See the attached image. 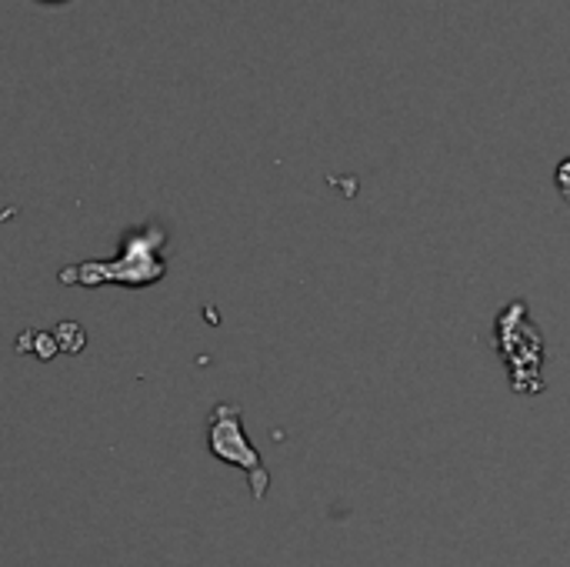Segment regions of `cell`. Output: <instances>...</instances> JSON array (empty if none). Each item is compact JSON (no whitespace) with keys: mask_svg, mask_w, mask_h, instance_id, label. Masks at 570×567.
I'll return each mask as SVG.
<instances>
[{"mask_svg":"<svg viewBox=\"0 0 570 567\" xmlns=\"http://www.w3.org/2000/svg\"><path fill=\"white\" fill-rule=\"evenodd\" d=\"M167 227L160 221L137 224L124 231L120 237V254L114 261H83V264H67L60 267L57 281L67 287H100V284H117V287H150L167 277Z\"/></svg>","mask_w":570,"mask_h":567,"instance_id":"1","label":"cell"},{"mask_svg":"<svg viewBox=\"0 0 570 567\" xmlns=\"http://www.w3.org/2000/svg\"><path fill=\"white\" fill-rule=\"evenodd\" d=\"M494 341H498V351L508 364L511 391L514 394H541L544 391L541 368H544L548 354H544L541 331L528 317V301H514L498 314Z\"/></svg>","mask_w":570,"mask_h":567,"instance_id":"2","label":"cell"},{"mask_svg":"<svg viewBox=\"0 0 570 567\" xmlns=\"http://www.w3.org/2000/svg\"><path fill=\"white\" fill-rule=\"evenodd\" d=\"M207 448L217 461L234 465L247 475L254 501L267 498L271 488V471L264 468V458L244 434V408L240 404H217L207 418Z\"/></svg>","mask_w":570,"mask_h":567,"instance_id":"3","label":"cell"},{"mask_svg":"<svg viewBox=\"0 0 570 567\" xmlns=\"http://www.w3.org/2000/svg\"><path fill=\"white\" fill-rule=\"evenodd\" d=\"M554 180H558V190H561L564 204H570V157H564V160L558 164V174H554Z\"/></svg>","mask_w":570,"mask_h":567,"instance_id":"4","label":"cell"},{"mask_svg":"<svg viewBox=\"0 0 570 567\" xmlns=\"http://www.w3.org/2000/svg\"><path fill=\"white\" fill-rule=\"evenodd\" d=\"M43 3H63V0H43Z\"/></svg>","mask_w":570,"mask_h":567,"instance_id":"5","label":"cell"}]
</instances>
